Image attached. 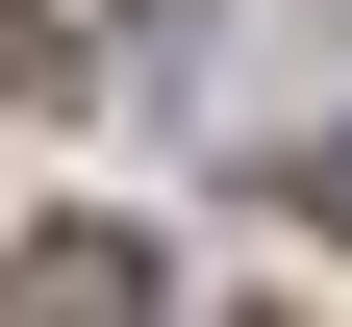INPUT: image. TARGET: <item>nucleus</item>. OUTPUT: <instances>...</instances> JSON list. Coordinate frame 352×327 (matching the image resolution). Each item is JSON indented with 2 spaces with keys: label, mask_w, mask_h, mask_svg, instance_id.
Instances as JSON below:
<instances>
[{
  "label": "nucleus",
  "mask_w": 352,
  "mask_h": 327,
  "mask_svg": "<svg viewBox=\"0 0 352 327\" xmlns=\"http://www.w3.org/2000/svg\"><path fill=\"white\" fill-rule=\"evenodd\" d=\"M0 327H151V252L126 226H25V302Z\"/></svg>",
  "instance_id": "nucleus-1"
},
{
  "label": "nucleus",
  "mask_w": 352,
  "mask_h": 327,
  "mask_svg": "<svg viewBox=\"0 0 352 327\" xmlns=\"http://www.w3.org/2000/svg\"><path fill=\"white\" fill-rule=\"evenodd\" d=\"M25 76H51V0H0V101H25Z\"/></svg>",
  "instance_id": "nucleus-2"
}]
</instances>
